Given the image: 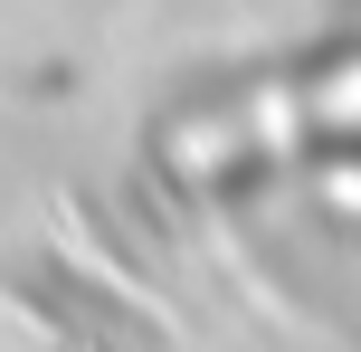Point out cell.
Listing matches in <instances>:
<instances>
[{
  "label": "cell",
  "instance_id": "6da1fadb",
  "mask_svg": "<svg viewBox=\"0 0 361 352\" xmlns=\"http://www.w3.org/2000/svg\"><path fill=\"white\" fill-rule=\"evenodd\" d=\"M29 296H38V305H57V315H67V324H86L95 343H124V352H162V324H152L143 305L105 296V286L67 277V267H38V277H29Z\"/></svg>",
  "mask_w": 361,
  "mask_h": 352
}]
</instances>
